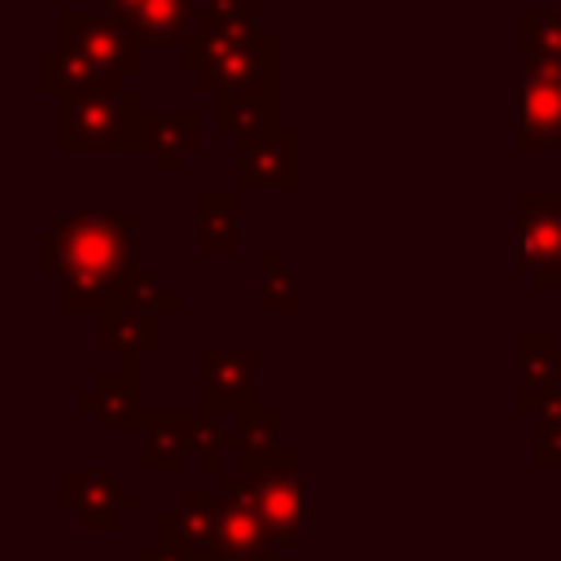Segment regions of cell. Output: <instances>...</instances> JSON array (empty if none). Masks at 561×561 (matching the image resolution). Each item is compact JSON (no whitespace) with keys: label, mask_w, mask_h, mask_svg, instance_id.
I'll return each instance as SVG.
<instances>
[{"label":"cell","mask_w":561,"mask_h":561,"mask_svg":"<svg viewBox=\"0 0 561 561\" xmlns=\"http://www.w3.org/2000/svg\"><path fill=\"white\" fill-rule=\"evenodd\" d=\"M140 215L136 210H92L66 215L39 232V267L61 280V311H101L118 298L127 272L140 267L136 254Z\"/></svg>","instance_id":"6da1fadb"},{"label":"cell","mask_w":561,"mask_h":561,"mask_svg":"<svg viewBox=\"0 0 561 561\" xmlns=\"http://www.w3.org/2000/svg\"><path fill=\"white\" fill-rule=\"evenodd\" d=\"M145 105L127 88L70 92L57 105V149L61 153H140Z\"/></svg>","instance_id":"7a4b0ae2"},{"label":"cell","mask_w":561,"mask_h":561,"mask_svg":"<svg viewBox=\"0 0 561 561\" xmlns=\"http://www.w3.org/2000/svg\"><path fill=\"white\" fill-rule=\"evenodd\" d=\"M175 66L206 92V96H228L263 83H280V39L272 31H259L254 39H219V44H197L184 39L175 48Z\"/></svg>","instance_id":"3957f363"},{"label":"cell","mask_w":561,"mask_h":561,"mask_svg":"<svg viewBox=\"0 0 561 561\" xmlns=\"http://www.w3.org/2000/svg\"><path fill=\"white\" fill-rule=\"evenodd\" d=\"M298 451H285L272 469H245V465H224L215 473V491L241 508H250L254 517L267 522V530L285 543L298 548L302 543V495H298Z\"/></svg>","instance_id":"277c9868"},{"label":"cell","mask_w":561,"mask_h":561,"mask_svg":"<svg viewBox=\"0 0 561 561\" xmlns=\"http://www.w3.org/2000/svg\"><path fill=\"white\" fill-rule=\"evenodd\" d=\"M57 44L66 48V53H75V57H83L92 70H101L105 79H118L123 83V75H131V70H140V39L127 31V22L123 18H114V13H79V9H66L61 18H57Z\"/></svg>","instance_id":"5b68a950"},{"label":"cell","mask_w":561,"mask_h":561,"mask_svg":"<svg viewBox=\"0 0 561 561\" xmlns=\"http://www.w3.org/2000/svg\"><path fill=\"white\" fill-rule=\"evenodd\" d=\"M57 508L61 513H75L79 530L96 535H114L123 530V517L140 508V495L123 486L118 473L110 469H66L57 478Z\"/></svg>","instance_id":"8992f818"},{"label":"cell","mask_w":561,"mask_h":561,"mask_svg":"<svg viewBox=\"0 0 561 561\" xmlns=\"http://www.w3.org/2000/svg\"><path fill=\"white\" fill-rule=\"evenodd\" d=\"M522 254L517 267L539 285V294H557L561 285V188H522Z\"/></svg>","instance_id":"52a82bcc"},{"label":"cell","mask_w":561,"mask_h":561,"mask_svg":"<svg viewBox=\"0 0 561 561\" xmlns=\"http://www.w3.org/2000/svg\"><path fill=\"white\" fill-rule=\"evenodd\" d=\"M219 491H184L171 508L158 513V548L175 561H224L219 552V517H224Z\"/></svg>","instance_id":"ba28073f"},{"label":"cell","mask_w":561,"mask_h":561,"mask_svg":"<svg viewBox=\"0 0 561 561\" xmlns=\"http://www.w3.org/2000/svg\"><path fill=\"white\" fill-rule=\"evenodd\" d=\"M237 188L241 193H298L302 188V136L289 127H267L237 140Z\"/></svg>","instance_id":"9c48e42d"},{"label":"cell","mask_w":561,"mask_h":561,"mask_svg":"<svg viewBox=\"0 0 561 561\" xmlns=\"http://www.w3.org/2000/svg\"><path fill=\"white\" fill-rule=\"evenodd\" d=\"M263 368L259 351H202L197 355V408L202 412H245L259 403L254 394V377Z\"/></svg>","instance_id":"30bf717a"},{"label":"cell","mask_w":561,"mask_h":561,"mask_svg":"<svg viewBox=\"0 0 561 561\" xmlns=\"http://www.w3.org/2000/svg\"><path fill=\"white\" fill-rule=\"evenodd\" d=\"M561 145V70L522 66V131L517 149H552Z\"/></svg>","instance_id":"8fae6325"},{"label":"cell","mask_w":561,"mask_h":561,"mask_svg":"<svg viewBox=\"0 0 561 561\" xmlns=\"http://www.w3.org/2000/svg\"><path fill=\"white\" fill-rule=\"evenodd\" d=\"M79 412H88L96 425L105 430H127L140 434L145 408H140V381H136V364H114L96 377V386H88L79 394Z\"/></svg>","instance_id":"7c38bea8"},{"label":"cell","mask_w":561,"mask_h":561,"mask_svg":"<svg viewBox=\"0 0 561 561\" xmlns=\"http://www.w3.org/2000/svg\"><path fill=\"white\" fill-rule=\"evenodd\" d=\"M96 329H101V346L114 351L118 364H136L140 355H153L162 346V316L123 298L96 311Z\"/></svg>","instance_id":"4fadbf2b"},{"label":"cell","mask_w":561,"mask_h":561,"mask_svg":"<svg viewBox=\"0 0 561 561\" xmlns=\"http://www.w3.org/2000/svg\"><path fill=\"white\" fill-rule=\"evenodd\" d=\"M202 131H206V118L197 110H145L140 153H149L162 175H175L184 158L202 149Z\"/></svg>","instance_id":"5bb4252c"},{"label":"cell","mask_w":561,"mask_h":561,"mask_svg":"<svg viewBox=\"0 0 561 561\" xmlns=\"http://www.w3.org/2000/svg\"><path fill=\"white\" fill-rule=\"evenodd\" d=\"M517 373H522L517 412H530L535 416L539 403L561 381V337L552 329H522L517 333Z\"/></svg>","instance_id":"9a60e30c"},{"label":"cell","mask_w":561,"mask_h":561,"mask_svg":"<svg viewBox=\"0 0 561 561\" xmlns=\"http://www.w3.org/2000/svg\"><path fill=\"white\" fill-rule=\"evenodd\" d=\"M140 473L167 478L180 469V460L188 456V434H184V408H145L140 421Z\"/></svg>","instance_id":"2e32d148"},{"label":"cell","mask_w":561,"mask_h":561,"mask_svg":"<svg viewBox=\"0 0 561 561\" xmlns=\"http://www.w3.org/2000/svg\"><path fill=\"white\" fill-rule=\"evenodd\" d=\"M280 83H263V88H245V92H228L215 101V127L224 136H254L267 127H280Z\"/></svg>","instance_id":"e0dca14e"},{"label":"cell","mask_w":561,"mask_h":561,"mask_svg":"<svg viewBox=\"0 0 561 561\" xmlns=\"http://www.w3.org/2000/svg\"><path fill=\"white\" fill-rule=\"evenodd\" d=\"M197 250L202 254L241 250V188H202L197 193Z\"/></svg>","instance_id":"ac0fdd59"},{"label":"cell","mask_w":561,"mask_h":561,"mask_svg":"<svg viewBox=\"0 0 561 561\" xmlns=\"http://www.w3.org/2000/svg\"><path fill=\"white\" fill-rule=\"evenodd\" d=\"M280 539L267 530L263 517H254L250 508L241 504H224V517H219V552L224 561H280Z\"/></svg>","instance_id":"d6986e66"},{"label":"cell","mask_w":561,"mask_h":561,"mask_svg":"<svg viewBox=\"0 0 561 561\" xmlns=\"http://www.w3.org/2000/svg\"><path fill=\"white\" fill-rule=\"evenodd\" d=\"M263 0H197L188 39L219 44V39H254L263 31Z\"/></svg>","instance_id":"ffe728a7"},{"label":"cell","mask_w":561,"mask_h":561,"mask_svg":"<svg viewBox=\"0 0 561 561\" xmlns=\"http://www.w3.org/2000/svg\"><path fill=\"white\" fill-rule=\"evenodd\" d=\"M232 456L245 469H272L285 456V447H280V416L272 408H263V403L237 412V421H232Z\"/></svg>","instance_id":"44dd1931"},{"label":"cell","mask_w":561,"mask_h":561,"mask_svg":"<svg viewBox=\"0 0 561 561\" xmlns=\"http://www.w3.org/2000/svg\"><path fill=\"white\" fill-rule=\"evenodd\" d=\"M197 0H149L127 18V31L145 48H180L193 31Z\"/></svg>","instance_id":"7402d4cb"},{"label":"cell","mask_w":561,"mask_h":561,"mask_svg":"<svg viewBox=\"0 0 561 561\" xmlns=\"http://www.w3.org/2000/svg\"><path fill=\"white\" fill-rule=\"evenodd\" d=\"M517 44H522V66L561 70V9H522Z\"/></svg>","instance_id":"603a6c76"},{"label":"cell","mask_w":561,"mask_h":561,"mask_svg":"<svg viewBox=\"0 0 561 561\" xmlns=\"http://www.w3.org/2000/svg\"><path fill=\"white\" fill-rule=\"evenodd\" d=\"M184 434H188V456H197V469L215 478L224 469V456H232V425L219 412L184 408Z\"/></svg>","instance_id":"cb8c5ba5"},{"label":"cell","mask_w":561,"mask_h":561,"mask_svg":"<svg viewBox=\"0 0 561 561\" xmlns=\"http://www.w3.org/2000/svg\"><path fill=\"white\" fill-rule=\"evenodd\" d=\"M259 307L267 316H294L302 307V276L276 250L259 254Z\"/></svg>","instance_id":"d4e9b609"},{"label":"cell","mask_w":561,"mask_h":561,"mask_svg":"<svg viewBox=\"0 0 561 561\" xmlns=\"http://www.w3.org/2000/svg\"><path fill=\"white\" fill-rule=\"evenodd\" d=\"M118 298H123V302H136V307H149V311H158V316L180 311V289H171V285L162 280V272H153V267L127 272Z\"/></svg>","instance_id":"484cf974"},{"label":"cell","mask_w":561,"mask_h":561,"mask_svg":"<svg viewBox=\"0 0 561 561\" xmlns=\"http://www.w3.org/2000/svg\"><path fill=\"white\" fill-rule=\"evenodd\" d=\"M535 469L561 473V430H535Z\"/></svg>","instance_id":"4316f807"},{"label":"cell","mask_w":561,"mask_h":561,"mask_svg":"<svg viewBox=\"0 0 561 561\" xmlns=\"http://www.w3.org/2000/svg\"><path fill=\"white\" fill-rule=\"evenodd\" d=\"M535 430H561V386L539 403V412H535Z\"/></svg>","instance_id":"83f0119b"},{"label":"cell","mask_w":561,"mask_h":561,"mask_svg":"<svg viewBox=\"0 0 561 561\" xmlns=\"http://www.w3.org/2000/svg\"><path fill=\"white\" fill-rule=\"evenodd\" d=\"M140 4H149V0H101V9H105V13H114V18H123V22H127Z\"/></svg>","instance_id":"f1b7e54d"},{"label":"cell","mask_w":561,"mask_h":561,"mask_svg":"<svg viewBox=\"0 0 561 561\" xmlns=\"http://www.w3.org/2000/svg\"><path fill=\"white\" fill-rule=\"evenodd\" d=\"M136 561H175V557H171V552H162V548L153 543V548H140V552H136Z\"/></svg>","instance_id":"f546056e"},{"label":"cell","mask_w":561,"mask_h":561,"mask_svg":"<svg viewBox=\"0 0 561 561\" xmlns=\"http://www.w3.org/2000/svg\"><path fill=\"white\" fill-rule=\"evenodd\" d=\"M557 9H561V0H557Z\"/></svg>","instance_id":"4dcf8cb0"}]
</instances>
